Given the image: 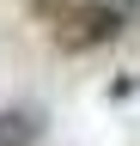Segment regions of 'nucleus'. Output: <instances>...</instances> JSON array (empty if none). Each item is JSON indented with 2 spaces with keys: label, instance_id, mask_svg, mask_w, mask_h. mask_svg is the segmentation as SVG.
<instances>
[{
  "label": "nucleus",
  "instance_id": "obj_1",
  "mask_svg": "<svg viewBox=\"0 0 140 146\" xmlns=\"http://www.w3.org/2000/svg\"><path fill=\"white\" fill-rule=\"evenodd\" d=\"M140 12V0H79V6H55V43L61 49H104L128 31V18Z\"/></svg>",
  "mask_w": 140,
  "mask_h": 146
},
{
  "label": "nucleus",
  "instance_id": "obj_2",
  "mask_svg": "<svg viewBox=\"0 0 140 146\" xmlns=\"http://www.w3.org/2000/svg\"><path fill=\"white\" fill-rule=\"evenodd\" d=\"M43 134V116H37V110H0V146H31V140H37Z\"/></svg>",
  "mask_w": 140,
  "mask_h": 146
}]
</instances>
